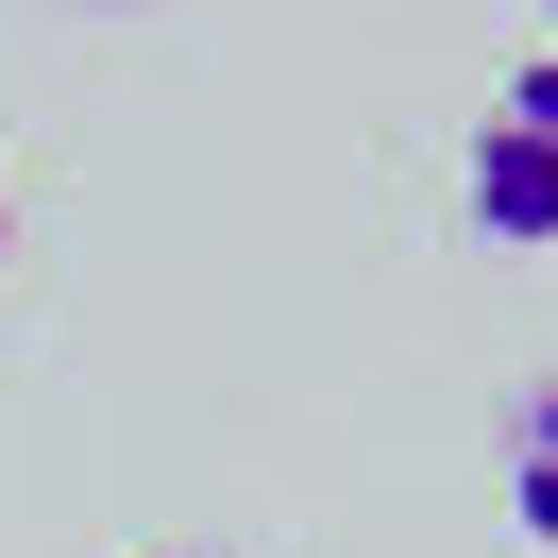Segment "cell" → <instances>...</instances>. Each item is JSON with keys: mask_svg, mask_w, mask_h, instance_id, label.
Returning a JSON list of instances; mask_svg holds the SVG:
<instances>
[{"mask_svg": "<svg viewBox=\"0 0 558 558\" xmlns=\"http://www.w3.org/2000/svg\"><path fill=\"white\" fill-rule=\"evenodd\" d=\"M457 204H474L490 254H558V51H524V69L490 85L474 153H457Z\"/></svg>", "mask_w": 558, "mask_h": 558, "instance_id": "obj_1", "label": "cell"}, {"mask_svg": "<svg viewBox=\"0 0 558 558\" xmlns=\"http://www.w3.org/2000/svg\"><path fill=\"white\" fill-rule=\"evenodd\" d=\"M508 542H542V558H558V373H524V389H508Z\"/></svg>", "mask_w": 558, "mask_h": 558, "instance_id": "obj_2", "label": "cell"}, {"mask_svg": "<svg viewBox=\"0 0 558 558\" xmlns=\"http://www.w3.org/2000/svg\"><path fill=\"white\" fill-rule=\"evenodd\" d=\"M0 238H17V170H0Z\"/></svg>", "mask_w": 558, "mask_h": 558, "instance_id": "obj_3", "label": "cell"}, {"mask_svg": "<svg viewBox=\"0 0 558 558\" xmlns=\"http://www.w3.org/2000/svg\"><path fill=\"white\" fill-rule=\"evenodd\" d=\"M136 558H186V542H136Z\"/></svg>", "mask_w": 558, "mask_h": 558, "instance_id": "obj_4", "label": "cell"}, {"mask_svg": "<svg viewBox=\"0 0 558 558\" xmlns=\"http://www.w3.org/2000/svg\"><path fill=\"white\" fill-rule=\"evenodd\" d=\"M542 35H558V0H542Z\"/></svg>", "mask_w": 558, "mask_h": 558, "instance_id": "obj_5", "label": "cell"}]
</instances>
